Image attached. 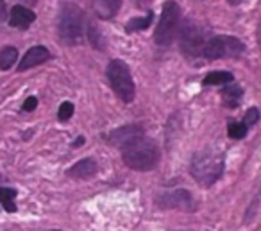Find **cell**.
<instances>
[{
	"label": "cell",
	"instance_id": "cell-1",
	"mask_svg": "<svg viewBox=\"0 0 261 231\" xmlns=\"http://www.w3.org/2000/svg\"><path fill=\"white\" fill-rule=\"evenodd\" d=\"M122 158L127 167L140 172L152 170L160 161V149L156 142L145 136H138L122 147Z\"/></svg>",
	"mask_w": 261,
	"mask_h": 231
},
{
	"label": "cell",
	"instance_id": "cell-2",
	"mask_svg": "<svg viewBox=\"0 0 261 231\" xmlns=\"http://www.w3.org/2000/svg\"><path fill=\"white\" fill-rule=\"evenodd\" d=\"M224 172V158L218 152L206 149L193 156L192 176L204 187H211Z\"/></svg>",
	"mask_w": 261,
	"mask_h": 231
},
{
	"label": "cell",
	"instance_id": "cell-3",
	"mask_svg": "<svg viewBox=\"0 0 261 231\" xmlns=\"http://www.w3.org/2000/svg\"><path fill=\"white\" fill-rule=\"evenodd\" d=\"M59 36L65 43L68 45H79L84 38V15L81 11V8H77L75 4H66L61 6L59 11Z\"/></svg>",
	"mask_w": 261,
	"mask_h": 231
},
{
	"label": "cell",
	"instance_id": "cell-4",
	"mask_svg": "<svg viewBox=\"0 0 261 231\" xmlns=\"http://www.w3.org/2000/svg\"><path fill=\"white\" fill-rule=\"evenodd\" d=\"M108 79L111 88L123 102L135 101V81L130 76V70L122 59H113L108 65Z\"/></svg>",
	"mask_w": 261,
	"mask_h": 231
},
{
	"label": "cell",
	"instance_id": "cell-5",
	"mask_svg": "<svg viewBox=\"0 0 261 231\" xmlns=\"http://www.w3.org/2000/svg\"><path fill=\"white\" fill-rule=\"evenodd\" d=\"M179 20H181V9H179L177 2H174V0L165 2L160 24H158L156 33H154V41L160 47H167L172 43L175 33L179 31Z\"/></svg>",
	"mask_w": 261,
	"mask_h": 231
},
{
	"label": "cell",
	"instance_id": "cell-6",
	"mask_svg": "<svg viewBox=\"0 0 261 231\" xmlns=\"http://www.w3.org/2000/svg\"><path fill=\"white\" fill-rule=\"evenodd\" d=\"M245 51V45L234 36H215L204 45L202 54L207 59L236 58Z\"/></svg>",
	"mask_w": 261,
	"mask_h": 231
},
{
	"label": "cell",
	"instance_id": "cell-7",
	"mask_svg": "<svg viewBox=\"0 0 261 231\" xmlns=\"http://www.w3.org/2000/svg\"><path fill=\"white\" fill-rule=\"evenodd\" d=\"M204 33L193 20H185L179 29V47L188 58H195L204 51Z\"/></svg>",
	"mask_w": 261,
	"mask_h": 231
},
{
	"label": "cell",
	"instance_id": "cell-8",
	"mask_svg": "<svg viewBox=\"0 0 261 231\" xmlns=\"http://www.w3.org/2000/svg\"><path fill=\"white\" fill-rule=\"evenodd\" d=\"M158 204L161 208H172V210H182V212H193L197 208L195 201H193L192 194L185 188H177V190L165 192L158 197Z\"/></svg>",
	"mask_w": 261,
	"mask_h": 231
},
{
	"label": "cell",
	"instance_id": "cell-9",
	"mask_svg": "<svg viewBox=\"0 0 261 231\" xmlns=\"http://www.w3.org/2000/svg\"><path fill=\"white\" fill-rule=\"evenodd\" d=\"M138 136H142V127L138 124H130V126H123L111 131L108 136V142L111 145H115V147H125L129 142H133Z\"/></svg>",
	"mask_w": 261,
	"mask_h": 231
},
{
	"label": "cell",
	"instance_id": "cell-10",
	"mask_svg": "<svg viewBox=\"0 0 261 231\" xmlns=\"http://www.w3.org/2000/svg\"><path fill=\"white\" fill-rule=\"evenodd\" d=\"M48 59H50V52L45 47H41V45H38V47L29 49V51L25 52V56H23V59H20L18 70L23 72V70L34 68V66L41 65V63L48 61Z\"/></svg>",
	"mask_w": 261,
	"mask_h": 231
},
{
	"label": "cell",
	"instance_id": "cell-11",
	"mask_svg": "<svg viewBox=\"0 0 261 231\" xmlns=\"http://www.w3.org/2000/svg\"><path fill=\"white\" fill-rule=\"evenodd\" d=\"M120 6H122V0H91V8L93 13L100 20H111L116 16Z\"/></svg>",
	"mask_w": 261,
	"mask_h": 231
},
{
	"label": "cell",
	"instance_id": "cell-12",
	"mask_svg": "<svg viewBox=\"0 0 261 231\" xmlns=\"http://www.w3.org/2000/svg\"><path fill=\"white\" fill-rule=\"evenodd\" d=\"M36 20V15L31 11L25 6H15L9 16V26L15 27V29H27L31 24Z\"/></svg>",
	"mask_w": 261,
	"mask_h": 231
},
{
	"label": "cell",
	"instance_id": "cell-13",
	"mask_svg": "<svg viewBox=\"0 0 261 231\" xmlns=\"http://www.w3.org/2000/svg\"><path fill=\"white\" fill-rule=\"evenodd\" d=\"M97 161L91 158H84L81 159V161H77L75 165L72 167V169H68V176L70 177H75V179H90V177H93L95 174H97Z\"/></svg>",
	"mask_w": 261,
	"mask_h": 231
},
{
	"label": "cell",
	"instance_id": "cell-14",
	"mask_svg": "<svg viewBox=\"0 0 261 231\" xmlns=\"http://www.w3.org/2000/svg\"><path fill=\"white\" fill-rule=\"evenodd\" d=\"M234 81L232 74L229 72H211L204 77V86H220V84H229Z\"/></svg>",
	"mask_w": 261,
	"mask_h": 231
},
{
	"label": "cell",
	"instance_id": "cell-15",
	"mask_svg": "<svg viewBox=\"0 0 261 231\" xmlns=\"http://www.w3.org/2000/svg\"><path fill=\"white\" fill-rule=\"evenodd\" d=\"M243 91L240 86H229L222 90V99H224L225 106L227 108H236L240 104V99H242Z\"/></svg>",
	"mask_w": 261,
	"mask_h": 231
},
{
	"label": "cell",
	"instance_id": "cell-16",
	"mask_svg": "<svg viewBox=\"0 0 261 231\" xmlns=\"http://www.w3.org/2000/svg\"><path fill=\"white\" fill-rule=\"evenodd\" d=\"M18 59V51L15 47H4L0 52V68L9 70Z\"/></svg>",
	"mask_w": 261,
	"mask_h": 231
},
{
	"label": "cell",
	"instance_id": "cell-17",
	"mask_svg": "<svg viewBox=\"0 0 261 231\" xmlns=\"http://www.w3.org/2000/svg\"><path fill=\"white\" fill-rule=\"evenodd\" d=\"M15 197H16V190L15 188H6L2 187L0 188V202L4 204V208L8 210L9 213L11 212H16V206H15Z\"/></svg>",
	"mask_w": 261,
	"mask_h": 231
},
{
	"label": "cell",
	"instance_id": "cell-18",
	"mask_svg": "<svg viewBox=\"0 0 261 231\" xmlns=\"http://www.w3.org/2000/svg\"><path fill=\"white\" fill-rule=\"evenodd\" d=\"M152 24V13H149L147 16H143V18H133L127 22L125 26V31H129V33H136V31H145L147 27Z\"/></svg>",
	"mask_w": 261,
	"mask_h": 231
},
{
	"label": "cell",
	"instance_id": "cell-19",
	"mask_svg": "<svg viewBox=\"0 0 261 231\" xmlns=\"http://www.w3.org/2000/svg\"><path fill=\"white\" fill-rule=\"evenodd\" d=\"M88 40H90V43L93 45V49H104V45H106V40H104V36H102V33L100 31L95 27V24L93 22H90V26H88Z\"/></svg>",
	"mask_w": 261,
	"mask_h": 231
},
{
	"label": "cell",
	"instance_id": "cell-20",
	"mask_svg": "<svg viewBox=\"0 0 261 231\" xmlns=\"http://www.w3.org/2000/svg\"><path fill=\"white\" fill-rule=\"evenodd\" d=\"M247 129H249V127H247L243 122H234V124H229V127H227V131H229V136H231V138H234V140H242V138H245Z\"/></svg>",
	"mask_w": 261,
	"mask_h": 231
},
{
	"label": "cell",
	"instance_id": "cell-21",
	"mask_svg": "<svg viewBox=\"0 0 261 231\" xmlns=\"http://www.w3.org/2000/svg\"><path fill=\"white\" fill-rule=\"evenodd\" d=\"M72 115H73V104L68 101H65L61 106H59V111H58L59 120H61V122H66L68 119H72Z\"/></svg>",
	"mask_w": 261,
	"mask_h": 231
},
{
	"label": "cell",
	"instance_id": "cell-22",
	"mask_svg": "<svg viewBox=\"0 0 261 231\" xmlns=\"http://www.w3.org/2000/svg\"><path fill=\"white\" fill-rule=\"evenodd\" d=\"M257 119H259V111H257L256 108H250L249 111L245 113V119H243V124H245L247 127L252 126V124L257 122Z\"/></svg>",
	"mask_w": 261,
	"mask_h": 231
},
{
	"label": "cell",
	"instance_id": "cell-23",
	"mask_svg": "<svg viewBox=\"0 0 261 231\" xmlns=\"http://www.w3.org/2000/svg\"><path fill=\"white\" fill-rule=\"evenodd\" d=\"M36 106H38V99L36 97H29L25 102H23V109H25V111H34V109H36Z\"/></svg>",
	"mask_w": 261,
	"mask_h": 231
},
{
	"label": "cell",
	"instance_id": "cell-24",
	"mask_svg": "<svg viewBox=\"0 0 261 231\" xmlns=\"http://www.w3.org/2000/svg\"><path fill=\"white\" fill-rule=\"evenodd\" d=\"M6 20V2L4 0H0V22Z\"/></svg>",
	"mask_w": 261,
	"mask_h": 231
},
{
	"label": "cell",
	"instance_id": "cell-25",
	"mask_svg": "<svg viewBox=\"0 0 261 231\" xmlns=\"http://www.w3.org/2000/svg\"><path fill=\"white\" fill-rule=\"evenodd\" d=\"M83 144H84V136H79V138H77V140L72 144V147H75V149H77V147H81Z\"/></svg>",
	"mask_w": 261,
	"mask_h": 231
},
{
	"label": "cell",
	"instance_id": "cell-26",
	"mask_svg": "<svg viewBox=\"0 0 261 231\" xmlns=\"http://www.w3.org/2000/svg\"><path fill=\"white\" fill-rule=\"evenodd\" d=\"M23 4H27V6H34L38 2V0H22Z\"/></svg>",
	"mask_w": 261,
	"mask_h": 231
},
{
	"label": "cell",
	"instance_id": "cell-27",
	"mask_svg": "<svg viewBox=\"0 0 261 231\" xmlns=\"http://www.w3.org/2000/svg\"><path fill=\"white\" fill-rule=\"evenodd\" d=\"M259 40H261V31H259Z\"/></svg>",
	"mask_w": 261,
	"mask_h": 231
},
{
	"label": "cell",
	"instance_id": "cell-28",
	"mask_svg": "<svg viewBox=\"0 0 261 231\" xmlns=\"http://www.w3.org/2000/svg\"><path fill=\"white\" fill-rule=\"evenodd\" d=\"M54 231H56V229H54Z\"/></svg>",
	"mask_w": 261,
	"mask_h": 231
}]
</instances>
